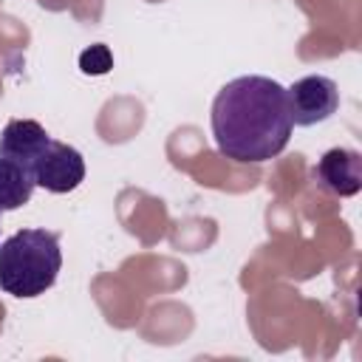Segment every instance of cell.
<instances>
[{
    "label": "cell",
    "mask_w": 362,
    "mask_h": 362,
    "mask_svg": "<svg viewBox=\"0 0 362 362\" xmlns=\"http://www.w3.org/2000/svg\"><path fill=\"white\" fill-rule=\"evenodd\" d=\"M209 127L218 153L238 164H263L280 156L294 127L286 88L260 74L229 79L212 99Z\"/></svg>",
    "instance_id": "obj_1"
},
{
    "label": "cell",
    "mask_w": 362,
    "mask_h": 362,
    "mask_svg": "<svg viewBox=\"0 0 362 362\" xmlns=\"http://www.w3.org/2000/svg\"><path fill=\"white\" fill-rule=\"evenodd\" d=\"M62 269L59 235L48 229H20L0 243V288L31 300L45 294Z\"/></svg>",
    "instance_id": "obj_2"
},
{
    "label": "cell",
    "mask_w": 362,
    "mask_h": 362,
    "mask_svg": "<svg viewBox=\"0 0 362 362\" xmlns=\"http://www.w3.org/2000/svg\"><path fill=\"white\" fill-rule=\"evenodd\" d=\"M286 96H288L291 124L297 127L320 124L331 119L339 107V88L331 76H322V74L297 79L291 88H286Z\"/></svg>",
    "instance_id": "obj_3"
},
{
    "label": "cell",
    "mask_w": 362,
    "mask_h": 362,
    "mask_svg": "<svg viewBox=\"0 0 362 362\" xmlns=\"http://www.w3.org/2000/svg\"><path fill=\"white\" fill-rule=\"evenodd\" d=\"M34 181L37 187L62 195V192H74L82 181H85V158L76 147L51 139L48 147L42 150V156L31 164Z\"/></svg>",
    "instance_id": "obj_4"
},
{
    "label": "cell",
    "mask_w": 362,
    "mask_h": 362,
    "mask_svg": "<svg viewBox=\"0 0 362 362\" xmlns=\"http://www.w3.org/2000/svg\"><path fill=\"white\" fill-rule=\"evenodd\" d=\"M314 175L320 187H325L331 195L351 198L362 189V156L348 147H334L322 153L314 167Z\"/></svg>",
    "instance_id": "obj_5"
},
{
    "label": "cell",
    "mask_w": 362,
    "mask_h": 362,
    "mask_svg": "<svg viewBox=\"0 0 362 362\" xmlns=\"http://www.w3.org/2000/svg\"><path fill=\"white\" fill-rule=\"evenodd\" d=\"M48 130L34 119H11L0 133V156L31 167L48 147Z\"/></svg>",
    "instance_id": "obj_6"
},
{
    "label": "cell",
    "mask_w": 362,
    "mask_h": 362,
    "mask_svg": "<svg viewBox=\"0 0 362 362\" xmlns=\"http://www.w3.org/2000/svg\"><path fill=\"white\" fill-rule=\"evenodd\" d=\"M34 187H37V181H34L31 167L0 156V212H11V209H20L23 204H28Z\"/></svg>",
    "instance_id": "obj_7"
},
{
    "label": "cell",
    "mask_w": 362,
    "mask_h": 362,
    "mask_svg": "<svg viewBox=\"0 0 362 362\" xmlns=\"http://www.w3.org/2000/svg\"><path fill=\"white\" fill-rule=\"evenodd\" d=\"M79 68H82V74H90V76L107 74V71L113 68V54H110V48L102 45V42L85 48V51L79 54Z\"/></svg>",
    "instance_id": "obj_8"
}]
</instances>
